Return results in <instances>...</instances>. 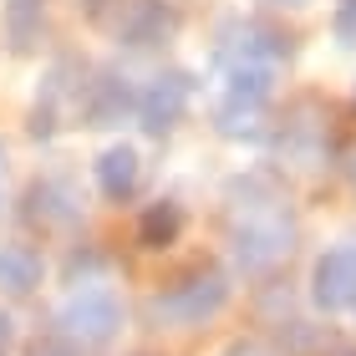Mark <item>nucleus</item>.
<instances>
[{"label": "nucleus", "instance_id": "ddd939ff", "mask_svg": "<svg viewBox=\"0 0 356 356\" xmlns=\"http://www.w3.org/2000/svg\"><path fill=\"white\" fill-rule=\"evenodd\" d=\"M229 356H265V351L254 346V341H239V346H229Z\"/></svg>", "mask_w": 356, "mask_h": 356}, {"label": "nucleus", "instance_id": "f257e3e1", "mask_svg": "<svg viewBox=\"0 0 356 356\" xmlns=\"http://www.w3.org/2000/svg\"><path fill=\"white\" fill-rule=\"evenodd\" d=\"M311 296L321 311H346L356 305V250H331L316 260V275H311Z\"/></svg>", "mask_w": 356, "mask_h": 356}, {"label": "nucleus", "instance_id": "f03ea898", "mask_svg": "<svg viewBox=\"0 0 356 356\" xmlns=\"http://www.w3.org/2000/svg\"><path fill=\"white\" fill-rule=\"evenodd\" d=\"M61 326L97 346V341H107V336L118 331V300H112L107 290H82V296H72V305L61 311Z\"/></svg>", "mask_w": 356, "mask_h": 356}, {"label": "nucleus", "instance_id": "4468645a", "mask_svg": "<svg viewBox=\"0 0 356 356\" xmlns=\"http://www.w3.org/2000/svg\"><path fill=\"white\" fill-rule=\"evenodd\" d=\"M336 356H356V346H341V351H336Z\"/></svg>", "mask_w": 356, "mask_h": 356}, {"label": "nucleus", "instance_id": "9b49d317", "mask_svg": "<svg viewBox=\"0 0 356 356\" xmlns=\"http://www.w3.org/2000/svg\"><path fill=\"white\" fill-rule=\"evenodd\" d=\"M336 31H341V36H356V0H346V6H341V15H336Z\"/></svg>", "mask_w": 356, "mask_h": 356}, {"label": "nucleus", "instance_id": "7ed1b4c3", "mask_svg": "<svg viewBox=\"0 0 356 356\" xmlns=\"http://www.w3.org/2000/svg\"><path fill=\"white\" fill-rule=\"evenodd\" d=\"M224 296H229V285L219 280V275H199L193 285H184V290H173V296L163 300V311H173L184 326H199L204 316H214L219 305H224Z\"/></svg>", "mask_w": 356, "mask_h": 356}, {"label": "nucleus", "instance_id": "1a4fd4ad", "mask_svg": "<svg viewBox=\"0 0 356 356\" xmlns=\"http://www.w3.org/2000/svg\"><path fill=\"white\" fill-rule=\"evenodd\" d=\"M178 209L173 204H158V209H148V219H143V239H148V245H168V239L178 234Z\"/></svg>", "mask_w": 356, "mask_h": 356}, {"label": "nucleus", "instance_id": "20e7f679", "mask_svg": "<svg viewBox=\"0 0 356 356\" xmlns=\"http://www.w3.org/2000/svg\"><path fill=\"white\" fill-rule=\"evenodd\" d=\"M184 102H188V82L184 76H158V82L148 87V97H143V127H148V133L173 127V118L184 112Z\"/></svg>", "mask_w": 356, "mask_h": 356}, {"label": "nucleus", "instance_id": "423d86ee", "mask_svg": "<svg viewBox=\"0 0 356 356\" xmlns=\"http://www.w3.org/2000/svg\"><path fill=\"white\" fill-rule=\"evenodd\" d=\"M0 285H6L10 296L36 290V285H41V260H36L26 245H6V250H0Z\"/></svg>", "mask_w": 356, "mask_h": 356}, {"label": "nucleus", "instance_id": "f8f14e48", "mask_svg": "<svg viewBox=\"0 0 356 356\" xmlns=\"http://www.w3.org/2000/svg\"><path fill=\"white\" fill-rule=\"evenodd\" d=\"M10 336H15V326H10V316L0 311V356H10Z\"/></svg>", "mask_w": 356, "mask_h": 356}, {"label": "nucleus", "instance_id": "39448f33", "mask_svg": "<svg viewBox=\"0 0 356 356\" xmlns=\"http://www.w3.org/2000/svg\"><path fill=\"white\" fill-rule=\"evenodd\" d=\"M285 229L280 224H245V234H239V260L245 265H270V260H280V254L290 250L285 245Z\"/></svg>", "mask_w": 356, "mask_h": 356}, {"label": "nucleus", "instance_id": "6e6552de", "mask_svg": "<svg viewBox=\"0 0 356 356\" xmlns=\"http://www.w3.org/2000/svg\"><path fill=\"white\" fill-rule=\"evenodd\" d=\"M270 67L265 61H250V67H234L229 76V97H245V102H260V97H270Z\"/></svg>", "mask_w": 356, "mask_h": 356}, {"label": "nucleus", "instance_id": "0eeeda50", "mask_svg": "<svg viewBox=\"0 0 356 356\" xmlns=\"http://www.w3.org/2000/svg\"><path fill=\"white\" fill-rule=\"evenodd\" d=\"M97 178H102V193H107V199H127V193L138 188V153H133V148H112V153H102Z\"/></svg>", "mask_w": 356, "mask_h": 356}, {"label": "nucleus", "instance_id": "9d476101", "mask_svg": "<svg viewBox=\"0 0 356 356\" xmlns=\"http://www.w3.org/2000/svg\"><path fill=\"white\" fill-rule=\"evenodd\" d=\"M31 356H76V346H72V341H56V336H51V341H41Z\"/></svg>", "mask_w": 356, "mask_h": 356}]
</instances>
